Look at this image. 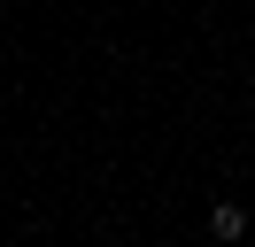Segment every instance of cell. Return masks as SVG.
Wrapping results in <instances>:
<instances>
[{"label": "cell", "mask_w": 255, "mask_h": 247, "mask_svg": "<svg viewBox=\"0 0 255 247\" xmlns=\"http://www.w3.org/2000/svg\"><path fill=\"white\" fill-rule=\"evenodd\" d=\"M209 232H217V240H240V232H248V209H240V201H217V209H209Z\"/></svg>", "instance_id": "cell-1"}]
</instances>
